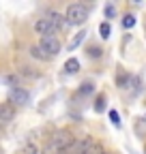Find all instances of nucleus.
Listing matches in <instances>:
<instances>
[{
    "label": "nucleus",
    "instance_id": "nucleus-7",
    "mask_svg": "<svg viewBox=\"0 0 146 154\" xmlns=\"http://www.w3.org/2000/svg\"><path fill=\"white\" fill-rule=\"evenodd\" d=\"M45 19H47V22H49L54 28H56V30H62L65 24H67V22H65V17H62L60 13H54V11H49V13L45 15Z\"/></svg>",
    "mask_w": 146,
    "mask_h": 154
},
{
    "label": "nucleus",
    "instance_id": "nucleus-18",
    "mask_svg": "<svg viewBox=\"0 0 146 154\" xmlns=\"http://www.w3.org/2000/svg\"><path fill=\"white\" fill-rule=\"evenodd\" d=\"M93 90H95V88H93V84H84V86L80 88V94H82V96H86V94H90Z\"/></svg>",
    "mask_w": 146,
    "mask_h": 154
},
{
    "label": "nucleus",
    "instance_id": "nucleus-17",
    "mask_svg": "<svg viewBox=\"0 0 146 154\" xmlns=\"http://www.w3.org/2000/svg\"><path fill=\"white\" fill-rule=\"evenodd\" d=\"M99 32H101V36H103V38H107V36H110V24H107V22H103V24L99 26Z\"/></svg>",
    "mask_w": 146,
    "mask_h": 154
},
{
    "label": "nucleus",
    "instance_id": "nucleus-9",
    "mask_svg": "<svg viewBox=\"0 0 146 154\" xmlns=\"http://www.w3.org/2000/svg\"><path fill=\"white\" fill-rule=\"evenodd\" d=\"M84 38H86V32H84V30H82V32H78V34H75V36H73L71 41H69L67 49H75L78 45H82V41H84Z\"/></svg>",
    "mask_w": 146,
    "mask_h": 154
},
{
    "label": "nucleus",
    "instance_id": "nucleus-10",
    "mask_svg": "<svg viewBox=\"0 0 146 154\" xmlns=\"http://www.w3.org/2000/svg\"><path fill=\"white\" fill-rule=\"evenodd\" d=\"M78 71H80V62L75 60V58H71V60H67V62H65V73L73 75V73H78Z\"/></svg>",
    "mask_w": 146,
    "mask_h": 154
},
{
    "label": "nucleus",
    "instance_id": "nucleus-19",
    "mask_svg": "<svg viewBox=\"0 0 146 154\" xmlns=\"http://www.w3.org/2000/svg\"><path fill=\"white\" fill-rule=\"evenodd\" d=\"M114 15H116V9H114V5H107V7H105V17H107V19H112Z\"/></svg>",
    "mask_w": 146,
    "mask_h": 154
},
{
    "label": "nucleus",
    "instance_id": "nucleus-22",
    "mask_svg": "<svg viewBox=\"0 0 146 154\" xmlns=\"http://www.w3.org/2000/svg\"><path fill=\"white\" fill-rule=\"evenodd\" d=\"M0 131H2V124H0Z\"/></svg>",
    "mask_w": 146,
    "mask_h": 154
},
{
    "label": "nucleus",
    "instance_id": "nucleus-11",
    "mask_svg": "<svg viewBox=\"0 0 146 154\" xmlns=\"http://www.w3.org/2000/svg\"><path fill=\"white\" fill-rule=\"evenodd\" d=\"M30 56H34V58H39V60H47V58H49V56H47V54H45V51H43V49L39 47V45H34V47H30Z\"/></svg>",
    "mask_w": 146,
    "mask_h": 154
},
{
    "label": "nucleus",
    "instance_id": "nucleus-12",
    "mask_svg": "<svg viewBox=\"0 0 146 154\" xmlns=\"http://www.w3.org/2000/svg\"><path fill=\"white\" fill-rule=\"evenodd\" d=\"M17 154H39V148H36V143H26Z\"/></svg>",
    "mask_w": 146,
    "mask_h": 154
},
{
    "label": "nucleus",
    "instance_id": "nucleus-3",
    "mask_svg": "<svg viewBox=\"0 0 146 154\" xmlns=\"http://www.w3.org/2000/svg\"><path fill=\"white\" fill-rule=\"evenodd\" d=\"M95 152V141L90 139V137H82L78 141H73L69 154H93Z\"/></svg>",
    "mask_w": 146,
    "mask_h": 154
},
{
    "label": "nucleus",
    "instance_id": "nucleus-21",
    "mask_svg": "<svg viewBox=\"0 0 146 154\" xmlns=\"http://www.w3.org/2000/svg\"><path fill=\"white\" fill-rule=\"evenodd\" d=\"M93 154H112V152H103L101 148H95V152H93Z\"/></svg>",
    "mask_w": 146,
    "mask_h": 154
},
{
    "label": "nucleus",
    "instance_id": "nucleus-15",
    "mask_svg": "<svg viewBox=\"0 0 146 154\" xmlns=\"http://www.w3.org/2000/svg\"><path fill=\"white\" fill-rule=\"evenodd\" d=\"M103 109H105V96H103V94H99V99H97V103H95V111H97V113H101Z\"/></svg>",
    "mask_w": 146,
    "mask_h": 154
},
{
    "label": "nucleus",
    "instance_id": "nucleus-5",
    "mask_svg": "<svg viewBox=\"0 0 146 154\" xmlns=\"http://www.w3.org/2000/svg\"><path fill=\"white\" fill-rule=\"evenodd\" d=\"M9 101L11 103H15V105H26L28 101H30V94L24 90V88H11V92H9Z\"/></svg>",
    "mask_w": 146,
    "mask_h": 154
},
{
    "label": "nucleus",
    "instance_id": "nucleus-14",
    "mask_svg": "<svg viewBox=\"0 0 146 154\" xmlns=\"http://www.w3.org/2000/svg\"><path fill=\"white\" fill-rule=\"evenodd\" d=\"M116 84H118L120 88H127V84H129V75H125V73H118V77H116Z\"/></svg>",
    "mask_w": 146,
    "mask_h": 154
},
{
    "label": "nucleus",
    "instance_id": "nucleus-2",
    "mask_svg": "<svg viewBox=\"0 0 146 154\" xmlns=\"http://www.w3.org/2000/svg\"><path fill=\"white\" fill-rule=\"evenodd\" d=\"M88 13H90V9L86 5H82V2L69 5L67 7V13H65V22L71 24V26H80V24H84L86 19H88Z\"/></svg>",
    "mask_w": 146,
    "mask_h": 154
},
{
    "label": "nucleus",
    "instance_id": "nucleus-16",
    "mask_svg": "<svg viewBox=\"0 0 146 154\" xmlns=\"http://www.w3.org/2000/svg\"><path fill=\"white\" fill-rule=\"evenodd\" d=\"M110 120H112L114 126H120V116H118L116 109H110Z\"/></svg>",
    "mask_w": 146,
    "mask_h": 154
},
{
    "label": "nucleus",
    "instance_id": "nucleus-13",
    "mask_svg": "<svg viewBox=\"0 0 146 154\" xmlns=\"http://www.w3.org/2000/svg\"><path fill=\"white\" fill-rule=\"evenodd\" d=\"M133 26H135V17H133V15H125V17H122V28L129 30V28H133Z\"/></svg>",
    "mask_w": 146,
    "mask_h": 154
},
{
    "label": "nucleus",
    "instance_id": "nucleus-6",
    "mask_svg": "<svg viewBox=\"0 0 146 154\" xmlns=\"http://www.w3.org/2000/svg\"><path fill=\"white\" fill-rule=\"evenodd\" d=\"M34 32H36V34H41V36H54L58 30L54 28L45 17H43V19H39V22H34Z\"/></svg>",
    "mask_w": 146,
    "mask_h": 154
},
{
    "label": "nucleus",
    "instance_id": "nucleus-8",
    "mask_svg": "<svg viewBox=\"0 0 146 154\" xmlns=\"http://www.w3.org/2000/svg\"><path fill=\"white\" fill-rule=\"evenodd\" d=\"M11 120H13V107L9 103H2V105H0V124L5 126Z\"/></svg>",
    "mask_w": 146,
    "mask_h": 154
},
{
    "label": "nucleus",
    "instance_id": "nucleus-4",
    "mask_svg": "<svg viewBox=\"0 0 146 154\" xmlns=\"http://www.w3.org/2000/svg\"><path fill=\"white\" fill-rule=\"evenodd\" d=\"M39 47L52 58V56H56L58 51H60V41L56 36H41V43H39Z\"/></svg>",
    "mask_w": 146,
    "mask_h": 154
},
{
    "label": "nucleus",
    "instance_id": "nucleus-20",
    "mask_svg": "<svg viewBox=\"0 0 146 154\" xmlns=\"http://www.w3.org/2000/svg\"><path fill=\"white\" fill-rule=\"evenodd\" d=\"M88 56H93V58L101 56V47H90V49H88Z\"/></svg>",
    "mask_w": 146,
    "mask_h": 154
},
{
    "label": "nucleus",
    "instance_id": "nucleus-1",
    "mask_svg": "<svg viewBox=\"0 0 146 154\" xmlns=\"http://www.w3.org/2000/svg\"><path fill=\"white\" fill-rule=\"evenodd\" d=\"M73 141H75V137H73L69 131H58V133H54V137L45 143L43 154H69Z\"/></svg>",
    "mask_w": 146,
    "mask_h": 154
}]
</instances>
